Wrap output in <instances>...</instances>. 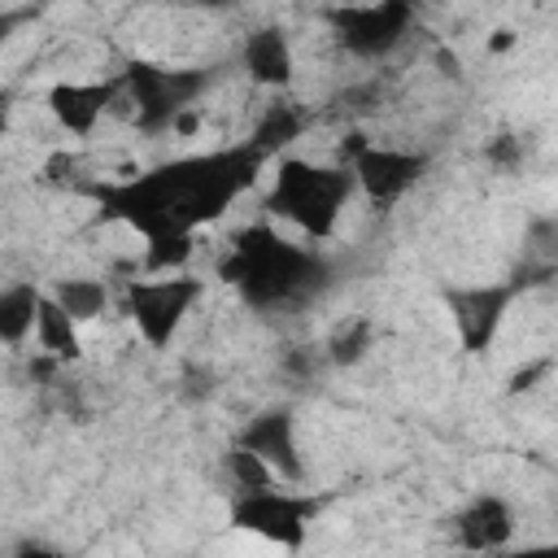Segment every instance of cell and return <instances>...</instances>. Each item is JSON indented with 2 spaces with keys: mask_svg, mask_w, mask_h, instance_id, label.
Listing matches in <instances>:
<instances>
[{
  "mask_svg": "<svg viewBox=\"0 0 558 558\" xmlns=\"http://www.w3.org/2000/svg\"><path fill=\"white\" fill-rule=\"evenodd\" d=\"M262 166L266 157H257L248 144H231L161 161L118 183H96L92 196L105 218L131 227L148 244L170 235H196L205 222H218L231 209V201L244 187H253Z\"/></svg>",
  "mask_w": 558,
  "mask_h": 558,
  "instance_id": "cell-1",
  "label": "cell"
},
{
  "mask_svg": "<svg viewBox=\"0 0 558 558\" xmlns=\"http://www.w3.org/2000/svg\"><path fill=\"white\" fill-rule=\"evenodd\" d=\"M222 279L240 288V296L253 310H292L310 301L323 279L327 262L314 248H301L283 240L270 222H253L231 240V253L222 257Z\"/></svg>",
  "mask_w": 558,
  "mask_h": 558,
  "instance_id": "cell-2",
  "label": "cell"
},
{
  "mask_svg": "<svg viewBox=\"0 0 558 558\" xmlns=\"http://www.w3.org/2000/svg\"><path fill=\"white\" fill-rule=\"evenodd\" d=\"M353 174L349 166H314V161H301V157H288L279 161V174L270 183V196H266V209L292 227H301L305 235L314 240H327L336 235L340 227V214L353 196Z\"/></svg>",
  "mask_w": 558,
  "mask_h": 558,
  "instance_id": "cell-3",
  "label": "cell"
},
{
  "mask_svg": "<svg viewBox=\"0 0 558 558\" xmlns=\"http://www.w3.org/2000/svg\"><path fill=\"white\" fill-rule=\"evenodd\" d=\"M122 83L131 92L135 122L144 131H166L201 100V92L209 87V70H170L153 61H131Z\"/></svg>",
  "mask_w": 558,
  "mask_h": 558,
  "instance_id": "cell-4",
  "label": "cell"
},
{
  "mask_svg": "<svg viewBox=\"0 0 558 558\" xmlns=\"http://www.w3.org/2000/svg\"><path fill=\"white\" fill-rule=\"evenodd\" d=\"M318 510H323V501L310 497V493H288V488L235 493V501H231V527L253 532V536H262V541H270L279 549H301Z\"/></svg>",
  "mask_w": 558,
  "mask_h": 558,
  "instance_id": "cell-5",
  "label": "cell"
},
{
  "mask_svg": "<svg viewBox=\"0 0 558 558\" xmlns=\"http://www.w3.org/2000/svg\"><path fill=\"white\" fill-rule=\"evenodd\" d=\"M205 283L196 275H166V279H131L126 283V318L135 323V331L153 344L166 349L174 340V331L183 327V318L192 314V305L201 301Z\"/></svg>",
  "mask_w": 558,
  "mask_h": 558,
  "instance_id": "cell-6",
  "label": "cell"
},
{
  "mask_svg": "<svg viewBox=\"0 0 558 558\" xmlns=\"http://www.w3.org/2000/svg\"><path fill=\"white\" fill-rule=\"evenodd\" d=\"M327 22L336 31V39L353 52V57H384L392 52L414 22V9L401 0H384V4H340L327 9Z\"/></svg>",
  "mask_w": 558,
  "mask_h": 558,
  "instance_id": "cell-7",
  "label": "cell"
},
{
  "mask_svg": "<svg viewBox=\"0 0 558 558\" xmlns=\"http://www.w3.org/2000/svg\"><path fill=\"white\" fill-rule=\"evenodd\" d=\"M514 296H519L514 279L510 283H458V288H445V310H449L466 353H484L497 340Z\"/></svg>",
  "mask_w": 558,
  "mask_h": 558,
  "instance_id": "cell-8",
  "label": "cell"
},
{
  "mask_svg": "<svg viewBox=\"0 0 558 558\" xmlns=\"http://www.w3.org/2000/svg\"><path fill=\"white\" fill-rule=\"evenodd\" d=\"M427 170V157L423 153H405V148H379V144H366L362 153H353L349 161V174H353V187L371 201V205H392L401 201Z\"/></svg>",
  "mask_w": 558,
  "mask_h": 558,
  "instance_id": "cell-9",
  "label": "cell"
},
{
  "mask_svg": "<svg viewBox=\"0 0 558 558\" xmlns=\"http://www.w3.org/2000/svg\"><path fill=\"white\" fill-rule=\"evenodd\" d=\"M235 445L248 449L253 458H262L275 480H288V484L305 480V458H301V445H296V418H292L288 405H270V410L253 414L240 427Z\"/></svg>",
  "mask_w": 558,
  "mask_h": 558,
  "instance_id": "cell-10",
  "label": "cell"
},
{
  "mask_svg": "<svg viewBox=\"0 0 558 558\" xmlns=\"http://www.w3.org/2000/svg\"><path fill=\"white\" fill-rule=\"evenodd\" d=\"M453 536L471 554H501L510 545V536H514V510H510V501L497 497V493L471 497L453 514Z\"/></svg>",
  "mask_w": 558,
  "mask_h": 558,
  "instance_id": "cell-11",
  "label": "cell"
},
{
  "mask_svg": "<svg viewBox=\"0 0 558 558\" xmlns=\"http://www.w3.org/2000/svg\"><path fill=\"white\" fill-rule=\"evenodd\" d=\"M113 83H52L48 87V109L57 118L61 131L70 135H92L96 122L109 113L113 105Z\"/></svg>",
  "mask_w": 558,
  "mask_h": 558,
  "instance_id": "cell-12",
  "label": "cell"
},
{
  "mask_svg": "<svg viewBox=\"0 0 558 558\" xmlns=\"http://www.w3.org/2000/svg\"><path fill=\"white\" fill-rule=\"evenodd\" d=\"M244 70L257 87H288L292 83V44L279 26H262L244 39Z\"/></svg>",
  "mask_w": 558,
  "mask_h": 558,
  "instance_id": "cell-13",
  "label": "cell"
},
{
  "mask_svg": "<svg viewBox=\"0 0 558 558\" xmlns=\"http://www.w3.org/2000/svg\"><path fill=\"white\" fill-rule=\"evenodd\" d=\"M35 336H39V349L48 357H78V323L44 292L39 296V310H35Z\"/></svg>",
  "mask_w": 558,
  "mask_h": 558,
  "instance_id": "cell-14",
  "label": "cell"
},
{
  "mask_svg": "<svg viewBox=\"0 0 558 558\" xmlns=\"http://www.w3.org/2000/svg\"><path fill=\"white\" fill-rule=\"evenodd\" d=\"M39 296L44 292L35 283H9V288H0V344H22L35 331Z\"/></svg>",
  "mask_w": 558,
  "mask_h": 558,
  "instance_id": "cell-15",
  "label": "cell"
},
{
  "mask_svg": "<svg viewBox=\"0 0 558 558\" xmlns=\"http://www.w3.org/2000/svg\"><path fill=\"white\" fill-rule=\"evenodd\" d=\"M48 296H52L74 323H92V318H100L105 305H109V288H105L100 279H83V275L57 279V288H52Z\"/></svg>",
  "mask_w": 558,
  "mask_h": 558,
  "instance_id": "cell-16",
  "label": "cell"
},
{
  "mask_svg": "<svg viewBox=\"0 0 558 558\" xmlns=\"http://www.w3.org/2000/svg\"><path fill=\"white\" fill-rule=\"evenodd\" d=\"M296 135H301V113H296L292 105H270V109L262 113L253 140H244V144H248L257 157H275V153L288 148Z\"/></svg>",
  "mask_w": 558,
  "mask_h": 558,
  "instance_id": "cell-17",
  "label": "cell"
},
{
  "mask_svg": "<svg viewBox=\"0 0 558 558\" xmlns=\"http://www.w3.org/2000/svg\"><path fill=\"white\" fill-rule=\"evenodd\" d=\"M227 475H231L235 493H262V488H275L270 466H266L262 458H253L248 449H240V445L227 449Z\"/></svg>",
  "mask_w": 558,
  "mask_h": 558,
  "instance_id": "cell-18",
  "label": "cell"
},
{
  "mask_svg": "<svg viewBox=\"0 0 558 558\" xmlns=\"http://www.w3.org/2000/svg\"><path fill=\"white\" fill-rule=\"evenodd\" d=\"M366 349H371V323H366V318L340 323L336 336L327 340V357H331L336 366H353V362H362Z\"/></svg>",
  "mask_w": 558,
  "mask_h": 558,
  "instance_id": "cell-19",
  "label": "cell"
},
{
  "mask_svg": "<svg viewBox=\"0 0 558 558\" xmlns=\"http://www.w3.org/2000/svg\"><path fill=\"white\" fill-rule=\"evenodd\" d=\"M192 253H196V235L148 240V244H144V266H148V270H166V275H174Z\"/></svg>",
  "mask_w": 558,
  "mask_h": 558,
  "instance_id": "cell-20",
  "label": "cell"
},
{
  "mask_svg": "<svg viewBox=\"0 0 558 558\" xmlns=\"http://www.w3.org/2000/svg\"><path fill=\"white\" fill-rule=\"evenodd\" d=\"M17 558H65V554H61V549H52V545L26 541V545H17Z\"/></svg>",
  "mask_w": 558,
  "mask_h": 558,
  "instance_id": "cell-21",
  "label": "cell"
},
{
  "mask_svg": "<svg viewBox=\"0 0 558 558\" xmlns=\"http://www.w3.org/2000/svg\"><path fill=\"white\" fill-rule=\"evenodd\" d=\"M545 371H549V362H536V366L519 371V375L510 379V392H519V388H532V379H536V375H545Z\"/></svg>",
  "mask_w": 558,
  "mask_h": 558,
  "instance_id": "cell-22",
  "label": "cell"
},
{
  "mask_svg": "<svg viewBox=\"0 0 558 558\" xmlns=\"http://www.w3.org/2000/svg\"><path fill=\"white\" fill-rule=\"evenodd\" d=\"M497 558H558L554 545H527V549H510V554H497Z\"/></svg>",
  "mask_w": 558,
  "mask_h": 558,
  "instance_id": "cell-23",
  "label": "cell"
},
{
  "mask_svg": "<svg viewBox=\"0 0 558 558\" xmlns=\"http://www.w3.org/2000/svg\"><path fill=\"white\" fill-rule=\"evenodd\" d=\"M488 157H493V161H514V140H510V135H501V140L488 148Z\"/></svg>",
  "mask_w": 558,
  "mask_h": 558,
  "instance_id": "cell-24",
  "label": "cell"
},
{
  "mask_svg": "<svg viewBox=\"0 0 558 558\" xmlns=\"http://www.w3.org/2000/svg\"><path fill=\"white\" fill-rule=\"evenodd\" d=\"M506 48H514V31H497L488 39V52H506Z\"/></svg>",
  "mask_w": 558,
  "mask_h": 558,
  "instance_id": "cell-25",
  "label": "cell"
},
{
  "mask_svg": "<svg viewBox=\"0 0 558 558\" xmlns=\"http://www.w3.org/2000/svg\"><path fill=\"white\" fill-rule=\"evenodd\" d=\"M17 22H22V13H0V44L9 39V31H13Z\"/></svg>",
  "mask_w": 558,
  "mask_h": 558,
  "instance_id": "cell-26",
  "label": "cell"
},
{
  "mask_svg": "<svg viewBox=\"0 0 558 558\" xmlns=\"http://www.w3.org/2000/svg\"><path fill=\"white\" fill-rule=\"evenodd\" d=\"M4 131H9V100L0 96V140H4Z\"/></svg>",
  "mask_w": 558,
  "mask_h": 558,
  "instance_id": "cell-27",
  "label": "cell"
}]
</instances>
